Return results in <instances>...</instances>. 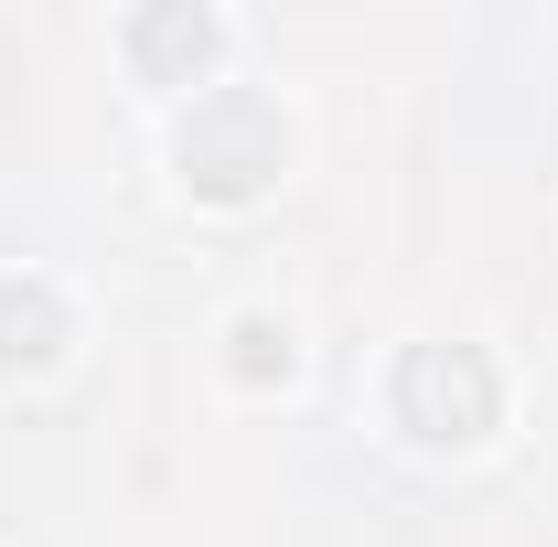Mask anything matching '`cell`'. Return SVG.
<instances>
[{"label": "cell", "instance_id": "obj_1", "mask_svg": "<svg viewBox=\"0 0 558 547\" xmlns=\"http://www.w3.org/2000/svg\"><path fill=\"white\" fill-rule=\"evenodd\" d=\"M398 409H409L418 440H484L494 418V376L473 354H409V376H398Z\"/></svg>", "mask_w": 558, "mask_h": 547}, {"label": "cell", "instance_id": "obj_2", "mask_svg": "<svg viewBox=\"0 0 558 547\" xmlns=\"http://www.w3.org/2000/svg\"><path fill=\"white\" fill-rule=\"evenodd\" d=\"M140 54H205V11L194 22H140Z\"/></svg>", "mask_w": 558, "mask_h": 547}, {"label": "cell", "instance_id": "obj_3", "mask_svg": "<svg viewBox=\"0 0 558 547\" xmlns=\"http://www.w3.org/2000/svg\"><path fill=\"white\" fill-rule=\"evenodd\" d=\"M236 365H247V376H269V365H290V343H279L269 323H247V333H236Z\"/></svg>", "mask_w": 558, "mask_h": 547}]
</instances>
